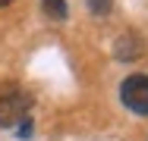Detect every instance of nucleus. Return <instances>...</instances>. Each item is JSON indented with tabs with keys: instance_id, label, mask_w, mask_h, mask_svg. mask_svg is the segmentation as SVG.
I'll return each mask as SVG.
<instances>
[{
	"instance_id": "nucleus-1",
	"label": "nucleus",
	"mask_w": 148,
	"mask_h": 141,
	"mask_svg": "<svg viewBox=\"0 0 148 141\" xmlns=\"http://www.w3.org/2000/svg\"><path fill=\"white\" fill-rule=\"evenodd\" d=\"M120 100L136 116H148V75H129L120 85Z\"/></svg>"
},
{
	"instance_id": "nucleus-2",
	"label": "nucleus",
	"mask_w": 148,
	"mask_h": 141,
	"mask_svg": "<svg viewBox=\"0 0 148 141\" xmlns=\"http://www.w3.org/2000/svg\"><path fill=\"white\" fill-rule=\"evenodd\" d=\"M32 110V97L22 91H10L0 97V129H10L16 122H22Z\"/></svg>"
},
{
	"instance_id": "nucleus-3",
	"label": "nucleus",
	"mask_w": 148,
	"mask_h": 141,
	"mask_svg": "<svg viewBox=\"0 0 148 141\" xmlns=\"http://www.w3.org/2000/svg\"><path fill=\"white\" fill-rule=\"evenodd\" d=\"M114 56H117L120 63H132V60H139V56H142V38H139L136 31L120 35L117 44H114Z\"/></svg>"
},
{
	"instance_id": "nucleus-4",
	"label": "nucleus",
	"mask_w": 148,
	"mask_h": 141,
	"mask_svg": "<svg viewBox=\"0 0 148 141\" xmlns=\"http://www.w3.org/2000/svg\"><path fill=\"white\" fill-rule=\"evenodd\" d=\"M44 13H47L51 19L63 22V19L69 16V6H66V0H44Z\"/></svg>"
},
{
	"instance_id": "nucleus-5",
	"label": "nucleus",
	"mask_w": 148,
	"mask_h": 141,
	"mask_svg": "<svg viewBox=\"0 0 148 141\" xmlns=\"http://www.w3.org/2000/svg\"><path fill=\"white\" fill-rule=\"evenodd\" d=\"M85 3H88V9L95 13V16H107L110 6H114V0H85Z\"/></svg>"
},
{
	"instance_id": "nucleus-6",
	"label": "nucleus",
	"mask_w": 148,
	"mask_h": 141,
	"mask_svg": "<svg viewBox=\"0 0 148 141\" xmlns=\"http://www.w3.org/2000/svg\"><path fill=\"white\" fill-rule=\"evenodd\" d=\"M6 3H13V0H0V6H6Z\"/></svg>"
}]
</instances>
